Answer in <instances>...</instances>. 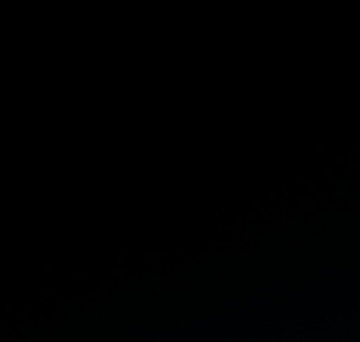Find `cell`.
Returning a JSON list of instances; mask_svg holds the SVG:
<instances>
[]
</instances>
